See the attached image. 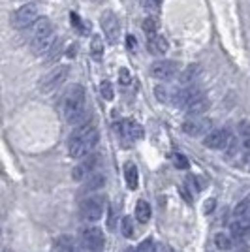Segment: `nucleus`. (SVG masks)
Returning a JSON list of instances; mask_svg holds the SVG:
<instances>
[{
    "mask_svg": "<svg viewBox=\"0 0 250 252\" xmlns=\"http://www.w3.org/2000/svg\"><path fill=\"white\" fill-rule=\"evenodd\" d=\"M64 121L72 126H81L87 115V94L81 85H70L62 100Z\"/></svg>",
    "mask_w": 250,
    "mask_h": 252,
    "instance_id": "nucleus-1",
    "label": "nucleus"
},
{
    "mask_svg": "<svg viewBox=\"0 0 250 252\" xmlns=\"http://www.w3.org/2000/svg\"><path fill=\"white\" fill-rule=\"evenodd\" d=\"M98 130L93 125H83L77 126V130H73V134L68 139V153L70 157L75 160H83L94 151L98 145Z\"/></svg>",
    "mask_w": 250,
    "mask_h": 252,
    "instance_id": "nucleus-2",
    "label": "nucleus"
},
{
    "mask_svg": "<svg viewBox=\"0 0 250 252\" xmlns=\"http://www.w3.org/2000/svg\"><path fill=\"white\" fill-rule=\"evenodd\" d=\"M55 42V27L47 17H40L34 23V32L31 38V47L34 55H45Z\"/></svg>",
    "mask_w": 250,
    "mask_h": 252,
    "instance_id": "nucleus-3",
    "label": "nucleus"
},
{
    "mask_svg": "<svg viewBox=\"0 0 250 252\" xmlns=\"http://www.w3.org/2000/svg\"><path fill=\"white\" fill-rule=\"evenodd\" d=\"M38 19H40L38 6L29 2V4H23L21 8H17V10L13 11V15H11V25H13L17 31H25V29L32 27Z\"/></svg>",
    "mask_w": 250,
    "mask_h": 252,
    "instance_id": "nucleus-4",
    "label": "nucleus"
},
{
    "mask_svg": "<svg viewBox=\"0 0 250 252\" xmlns=\"http://www.w3.org/2000/svg\"><path fill=\"white\" fill-rule=\"evenodd\" d=\"M68 75H70V68L68 66H55L51 72L47 75H43L42 81H40V91L45 93V94H51L55 93L61 85L68 79Z\"/></svg>",
    "mask_w": 250,
    "mask_h": 252,
    "instance_id": "nucleus-5",
    "label": "nucleus"
},
{
    "mask_svg": "<svg viewBox=\"0 0 250 252\" xmlns=\"http://www.w3.org/2000/svg\"><path fill=\"white\" fill-rule=\"evenodd\" d=\"M105 209V198L104 196H93L83 201L81 205V219L85 222H96L102 219Z\"/></svg>",
    "mask_w": 250,
    "mask_h": 252,
    "instance_id": "nucleus-6",
    "label": "nucleus"
},
{
    "mask_svg": "<svg viewBox=\"0 0 250 252\" xmlns=\"http://www.w3.org/2000/svg\"><path fill=\"white\" fill-rule=\"evenodd\" d=\"M81 247L85 252H102L105 247V235L100 228H87L81 233Z\"/></svg>",
    "mask_w": 250,
    "mask_h": 252,
    "instance_id": "nucleus-7",
    "label": "nucleus"
},
{
    "mask_svg": "<svg viewBox=\"0 0 250 252\" xmlns=\"http://www.w3.org/2000/svg\"><path fill=\"white\" fill-rule=\"evenodd\" d=\"M98 164H100V155H94L91 153L89 157H85L75 168H73V179L75 181H85V179H89L93 173H96V168H98Z\"/></svg>",
    "mask_w": 250,
    "mask_h": 252,
    "instance_id": "nucleus-8",
    "label": "nucleus"
},
{
    "mask_svg": "<svg viewBox=\"0 0 250 252\" xmlns=\"http://www.w3.org/2000/svg\"><path fill=\"white\" fill-rule=\"evenodd\" d=\"M183 132L192 137L207 136L211 132V121L205 117H190L183 123Z\"/></svg>",
    "mask_w": 250,
    "mask_h": 252,
    "instance_id": "nucleus-9",
    "label": "nucleus"
},
{
    "mask_svg": "<svg viewBox=\"0 0 250 252\" xmlns=\"http://www.w3.org/2000/svg\"><path fill=\"white\" fill-rule=\"evenodd\" d=\"M102 31H104V36L107 43L115 45L117 40H119V34H121V25H119V19L113 11H104L102 15Z\"/></svg>",
    "mask_w": 250,
    "mask_h": 252,
    "instance_id": "nucleus-10",
    "label": "nucleus"
},
{
    "mask_svg": "<svg viewBox=\"0 0 250 252\" xmlns=\"http://www.w3.org/2000/svg\"><path fill=\"white\" fill-rule=\"evenodd\" d=\"M231 141V136L226 128H217V130H211L207 136L203 137V145L213 151H222L226 149Z\"/></svg>",
    "mask_w": 250,
    "mask_h": 252,
    "instance_id": "nucleus-11",
    "label": "nucleus"
},
{
    "mask_svg": "<svg viewBox=\"0 0 250 252\" xmlns=\"http://www.w3.org/2000/svg\"><path fill=\"white\" fill-rule=\"evenodd\" d=\"M117 132H119V136H121V139L125 143H134V141L143 137V128H141V125H137L136 121H123V123H119L117 125Z\"/></svg>",
    "mask_w": 250,
    "mask_h": 252,
    "instance_id": "nucleus-12",
    "label": "nucleus"
},
{
    "mask_svg": "<svg viewBox=\"0 0 250 252\" xmlns=\"http://www.w3.org/2000/svg\"><path fill=\"white\" fill-rule=\"evenodd\" d=\"M177 72H179V68L173 61H156V63L151 66L153 77H156L160 81H169V79H173V77L177 75Z\"/></svg>",
    "mask_w": 250,
    "mask_h": 252,
    "instance_id": "nucleus-13",
    "label": "nucleus"
},
{
    "mask_svg": "<svg viewBox=\"0 0 250 252\" xmlns=\"http://www.w3.org/2000/svg\"><path fill=\"white\" fill-rule=\"evenodd\" d=\"M147 47H149V51L153 53L155 57H162V55H166L167 49H169V43L167 40L162 36V34H153V36H149V40H147Z\"/></svg>",
    "mask_w": 250,
    "mask_h": 252,
    "instance_id": "nucleus-14",
    "label": "nucleus"
},
{
    "mask_svg": "<svg viewBox=\"0 0 250 252\" xmlns=\"http://www.w3.org/2000/svg\"><path fill=\"white\" fill-rule=\"evenodd\" d=\"M249 231H250V215L233 219V222H231V233L235 237H245Z\"/></svg>",
    "mask_w": 250,
    "mask_h": 252,
    "instance_id": "nucleus-15",
    "label": "nucleus"
},
{
    "mask_svg": "<svg viewBox=\"0 0 250 252\" xmlns=\"http://www.w3.org/2000/svg\"><path fill=\"white\" fill-rule=\"evenodd\" d=\"M104 183H105V177L102 173H93L91 177L83 181V194H91V192L100 190L104 187Z\"/></svg>",
    "mask_w": 250,
    "mask_h": 252,
    "instance_id": "nucleus-16",
    "label": "nucleus"
},
{
    "mask_svg": "<svg viewBox=\"0 0 250 252\" xmlns=\"http://www.w3.org/2000/svg\"><path fill=\"white\" fill-rule=\"evenodd\" d=\"M125 179H126V185L130 190H136L137 185H139V175H137V168L134 162H128L125 164Z\"/></svg>",
    "mask_w": 250,
    "mask_h": 252,
    "instance_id": "nucleus-17",
    "label": "nucleus"
},
{
    "mask_svg": "<svg viewBox=\"0 0 250 252\" xmlns=\"http://www.w3.org/2000/svg\"><path fill=\"white\" fill-rule=\"evenodd\" d=\"M53 251L55 252H77V247H75V243H73L72 237H68V235H61L55 245H53Z\"/></svg>",
    "mask_w": 250,
    "mask_h": 252,
    "instance_id": "nucleus-18",
    "label": "nucleus"
},
{
    "mask_svg": "<svg viewBox=\"0 0 250 252\" xmlns=\"http://www.w3.org/2000/svg\"><path fill=\"white\" fill-rule=\"evenodd\" d=\"M151 205L147 203L145 200H139L136 205V219L137 222H141V224H145V222L151 220Z\"/></svg>",
    "mask_w": 250,
    "mask_h": 252,
    "instance_id": "nucleus-19",
    "label": "nucleus"
},
{
    "mask_svg": "<svg viewBox=\"0 0 250 252\" xmlns=\"http://www.w3.org/2000/svg\"><path fill=\"white\" fill-rule=\"evenodd\" d=\"M215 245L220 251H231L233 249V239L229 237L228 233H217L215 235Z\"/></svg>",
    "mask_w": 250,
    "mask_h": 252,
    "instance_id": "nucleus-20",
    "label": "nucleus"
},
{
    "mask_svg": "<svg viewBox=\"0 0 250 252\" xmlns=\"http://www.w3.org/2000/svg\"><path fill=\"white\" fill-rule=\"evenodd\" d=\"M91 53H93V57L96 61H100L104 57V42H102L100 36H94L93 38V42H91Z\"/></svg>",
    "mask_w": 250,
    "mask_h": 252,
    "instance_id": "nucleus-21",
    "label": "nucleus"
},
{
    "mask_svg": "<svg viewBox=\"0 0 250 252\" xmlns=\"http://www.w3.org/2000/svg\"><path fill=\"white\" fill-rule=\"evenodd\" d=\"M141 27H143V31H145L149 36H153V34H156V31H158V21L155 17H147Z\"/></svg>",
    "mask_w": 250,
    "mask_h": 252,
    "instance_id": "nucleus-22",
    "label": "nucleus"
},
{
    "mask_svg": "<svg viewBox=\"0 0 250 252\" xmlns=\"http://www.w3.org/2000/svg\"><path fill=\"white\" fill-rule=\"evenodd\" d=\"M121 228H123V235L128 237V239L134 235V224L130 220V217H125V219H123V226H121Z\"/></svg>",
    "mask_w": 250,
    "mask_h": 252,
    "instance_id": "nucleus-23",
    "label": "nucleus"
},
{
    "mask_svg": "<svg viewBox=\"0 0 250 252\" xmlns=\"http://www.w3.org/2000/svg\"><path fill=\"white\" fill-rule=\"evenodd\" d=\"M173 164H175V168H179V169H188V168H190L188 158L185 157V155H181V153H177V155L173 157Z\"/></svg>",
    "mask_w": 250,
    "mask_h": 252,
    "instance_id": "nucleus-24",
    "label": "nucleus"
},
{
    "mask_svg": "<svg viewBox=\"0 0 250 252\" xmlns=\"http://www.w3.org/2000/svg\"><path fill=\"white\" fill-rule=\"evenodd\" d=\"M100 93H102L105 100H111L113 98V85L109 83V81H102L100 83Z\"/></svg>",
    "mask_w": 250,
    "mask_h": 252,
    "instance_id": "nucleus-25",
    "label": "nucleus"
},
{
    "mask_svg": "<svg viewBox=\"0 0 250 252\" xmlns=\"http://www.w3.org/2000/svg\"><path fill=\"white\" fill-rule=\"evenodd\" d=\"M141 2H143V8L151 13H156L160 4H162V0H141Z\"/></svg>",
    "mask_w": 250,
    "mask_h": 252,
    "instance_id": "nucleus-26",
    "label": "nucleus"
},
{
    "mask_svg": "<svg viewBox=\"0 0 250 252\" xmlns=\"http://www.w3.org/2000/svg\"><path fill=\"white\" fill-rule=\"evenodd\" d=\"M156 249H155V245H153V241L151 239H145V241L139 243V247L136 249V252H155Z\"/></svg>",
    "mask_w": 250,
    "mask_h": 252,
    "instance_id": "nucleus-27",
    "label": "nucleus"
},
{
    "mask_svg": "<svg viewBox=\"0 0 250 252\" xmlns=\"http://www.w3.org/2000/svg\"><path fill=\"white\" fill-rule=\"evenodd\" d=\"M119 77H121V85H123V87L130 85V79H132V77H130V72H128V70H125V68H123V70L119 72Z\"/></svg>",
    "mask_w": 250,
    "mask_h": 252,
    "instance_id": "nucleus-28",
    "label": "nucleus"
},
{
    "mask_svg": "<svg viewBox=\"0 0 250 252\" xmlns=\"http://www.w3.org/2000/svg\"><path fill=\"white\" fill-rule=\"evenodd\" d=\"M70 17H72L73 27H77V29H79V31H85L83 23H81V19H79V15H77V13H72V15H70Z\"/></svg>",
    "mask_w": 250,
    "mask_h": 252,
    "instance_id": "nucleus-29",
    "label": "nucleus"
},
{
    "mask_svg": "<svg viewBox=\"0 0 250 252\" xmlns=\"http://www.w3.org/2000/svg\"><path fill=\"white\" fill-rule=\"evenodd\" d=\"M213 209H215V200H209L207 201V207H205V213H211Z\"/></svg>",
    "mask_w": 250,
    "mask_h": 252,
    "instance_id": "nucleus-30",
    "label": "nucleus"
},
{
    "mask_svg": "<svg viewBox=\"0 0 250 252\" xmlns=\"http://www.w3.org/2000/svg\"><path fill=\"white\" fill-rule=\"evenodd\" d=\"M155 252H173V251H171L169 247H166V245H160V247H158V249Z\"/></svg>",
    "mask_w": 250,
    "mask_h": 252,
    "instance_id": "nucleus-31",
    "label": "nucleus"
},
{
    "mask_svg": "<svg viewBox=\"0 0 250 252\" xmlns=\"http://www.w3.org/2000/svg\"><path fill=\"white\" fill-rule=\"evenodd\" d=\"M126 252H136V249H132V247H130V249H126Z\"/></svg>",
    "mask_w": 250,
    "mask_h": 252,
    "instance_id": "nucleus-32",
    "label": "nucleus"
}]
</instances>
